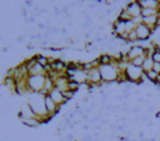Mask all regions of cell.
Listing matches in <instances>:
<instances>
[{"mask_svg": "<svg viewBox=\"0 0 160 141\" xmlns=\"http://www.w3.org/2000/svg\"><path fill=\"white\" fill-rule=\"evenodd\" d=\"M67 32H68L67 28H61V30H60V34H67Z\"/></svg>", "mask_w": 160, "mask_h": 141, "instance_id": "obj_26", "label": "cell"}, {"mask_svg": "<svg viewBox=\"0 0 160 141\" xmlns=\"http://www.w3.org/2000/svg\"><path fill=\"white\" fill-rule=\"evenodd\" d=\"M145 46L143 45H134V46H130L128 50L126 52V55H127V58L130 60V63L135 59L136 57H139V56H145Z\"/></svg>", "mask_w": 160, "mask_h": 141, "instance_id": "obj_5", "label": "cell"}, {"mask_svg": "<svg viewBox=\"0 0 160 141\" xmlns=\"http://www.w3.org/2000/svg\"><path fill=\"white\" fill-rule=\"evenodd\" d=\"M101 76H102V80L104 83H112L114 81H117V78L120 76V72L122 70L117 68V66L115 63H111V65H105V66H100Z\"/></svg>", "mask_w": 160, "mask_h": 141, "instance_id": "obj_2", "label": "cell"}, {"mask_svg": "<svg viewBox=\"0 0 160 141\" xmlns=\"http://www.w3.org/2000/svg\"><path fill=\"white\" fill-rule=\"evenodd\" d=\"M48 95H50L52 98H53V101L58 105V106H63L65 103H67L68 101L65 98V96H64V94H63V92L61 91H59L58 89L54 88L52 91H50V93H48Z\"/></svg>", "mask_w": 160, "mask_h": 141, "instance_id": "obj_9", "label": "cell"}, {"mask_svg": "<svg viewBox=\"0 0 160 141\" xmlns=\"http://www.w3.org/2000/svg\"><path fill=\"white\" fill-rule=\"evenodd\" d=\"M68 82H69V78L66 74H61L54 81V84L56 89H58L61 92H65L68 90Z\"/></svg>", "mask_w": 160, "mask_h": 141, "instance_id": "obj_10", "label": "cell"}, {"mask_svg": "<svg viewBox=\"0 0 160 141\" xmlns=\"http://www.w3.org/2000/svg\"><path fill=\"white\" fill-rule=\"evenodd\" d=\"M145 59H146V56L143 55V56H139V57H136L135 59H133L130 63L134 65V66H136V67H141L143 63H144V61H145Z\"/></svg>", "mask_w": 160, "mask_h": 141, "instance_id": "obj_21", "label": "cell"}, {"mask_svg": "<svg viewBox=\"0 0 160 141\" xmlns=\"http://www.w3.org/2000/svg\"><path fill=\"white\" fill-rule=\"evenodd\" d=\"M98 58H99V61H100V66L111 65V63H113V61H114V57L108 53L101 54Z\"/></svg>", "mask_w": 160, "mask_h": 141, "instance_id": "obj_13", "label": "cell"}, {"mask_svg": "<svg viewBox=\"0 0 160 141\" xmlns=\"http://www.w3.org/2000/svg\"><path fill=\"white\" fill-rule=\"evenodd\" d=\"M137 41H139V39H138V36H137V33H136V30L130 31V33H128L127 42H128V43H135Z\"/></svg>", "mask_w": 160, "mask_h": 141, "instance_id": "obj_23", "label": "cell"}, {"mask_svg": "<svg viewBox=\"0 0 160 141\" xmlns=\"http://www.w3.org/2000/svg\"><path fill=\"white\" fill-rule=\"evenodd\" d=\"M46 76L44 74H39V76H29L26 81H28V88L31 93H40L45 85Z\"/></svg>", "mask_w": 160, "mask_h": 141, "instance_id": "obj_3", "label": "cell"}, {"mask_svg": "<svg viewBox=\"0 0 160 141\" xmlns=\"http://www.w3.org/2000/svg\"><path fill=\"white\" fill-rule=\"evenodd\" d=\"M152 70H154V71H156L157 73H159V74H160V63H155V65H154V68H152Z\"/></svg>", "mask_w": 160, "mask_h": 141, "instance_id": "obj_25", "label": "cell"}, {"mask_svg": "<svg viewBox=\"0 0 160 141\" xmlns=\"http://www.w3.org/2000/svg\"><path fill=\"white\" fill-rule=\"evenodd\" d=\"M17 41H18V42H19V43H21V42H22V41H23V36H19V37H18V39H17Z\"/></svg>", "mask_w": 160, "mask_h": 141, "instance_id": "obj_27", "label": "cell"}, {"mask_svg": "<svg viewBox=\"0 0 160 141\" xmlns=\"http://www.w3.org/2000/svg\"><path fill=\"white\" fill-rule=\"evenodd\" d=\"M154 65H155L154 59L151 58V57H146L145 61H144L143 66H141V69H143V71L146 73V72H148V71H150V70H152Z\"/></svg>", "mask_w": 160, "mask_h": 141, "instance_id": "obj_15", "label": "cell"}, {"mask_svg": "<svg viewBox=\"0 0 160 141\" xmlns=\"http://www.w3.org/2000/svg\"><path fill=\"white\" fill-rule=\"evenodd\" d=\"M146 78H147V81H149V82L151 83H157V81H158V77H159V73H157L156 71H154V70H150V71H148V72L145 73Z\"/></svg>", "mask_w": 160, "mask_h": 141, "instance_id": "obj_17", "label": "cell"}, {"mask_svg": "<svg viewBox=\"0 0 160 141\" xmlns=\"http://www.w3.org/2000/svg\"><path fill=\"white\" fill-rule=\"evenodd\" d=\"M136 33H137V36H138V39L140 42H144V41H147L149 39L151 34L154 33L147 26L146 24H144L143 22L140 24H137L136 25Z\"/></svg>", "mask_w": 160, "mask_h": 141, "instance_id": "obj_4", "label": "cell"}, {"mask_svg": "<svg viewBox=\"0 0 160 141\" xmlns=\"http://www.w3.org/2000/svg\"><path fill=\"white\" fill-rule=\"evenodd\" d=\"M157 14H158V9H156V8H143V10H141V17L143 18Z\"/></svg>", "mask_w": 160, "mask_h": 141, "instance_id": "obj_19", "label": "cell"}, {"mask_svg": "<svg viewBox=\"0 0 160 141\" xmlns=\"http://www.w3.org/2000/svg\"><path fill=\"white\" fill-rule=\"evenodd\" d=\"M125 74L127 78V82L130 83H140L144 82V80L147 81L145 72L143 71L141 67H136L132 63H128L125 69Z\"/></svg>", "mask_w": 160, "mask_h": 141, "instance_id": "obj_1", "label": "cell"}, {"mask_svg": "<svg viewBox=\"0 0 160 141\" xmlns=\"http://www.w3.org/2000/svg\"><path fill=\"white\" fill-rule=\"evenodd\" d=\"M80 87H81V84L75 80H69V82H68V90H70V91L77 92V91H79Z\"/></svg>", "mask_w": 160, "mask_h": 141, "instance_id": "obj_20", "label": "cell"}, {"mask_svg": "<svg viewBox=\"0 0 160 141\" xmlns=\"http://www.w3.org/2000/svg\"><path fill=\"white\" fill-rule=\"evenodd\" d=\"M44 103H45L46 111H47V113H48V115H50V117H53L54 115H56V114L60 111V108H61V106H58V105L53 101V98H52L50 95L44 96Z\"/></svg>", "mask_w": 160, "mask_h": 141, "instance_id": "obj_7", "label": "cell"}, {"mask_svg": "<svg viewBox=\"0 0 160 141\" xmlns=\"http://www.w3.org/2000/svg\"><path fill=\"white\" fill-rule=\"evenodd\" d=\"M112 29H113V32H112V35L114 37H120L124 33H127L126 32V22L122 21V20L116 19L113 22L112 24Z\"/></svg>", "mask_w": 160, "mask_h": 141, "instance_id": "obj_8", "label": "cell"}, {"mask_svg": "<svg viewBox=\"0 0 160 141\" xmlns=\"http://www.w3.org/2000/svg\"><path fill=\"white\" fill-rule=\"evenodd\" d=\"M126 11L132 15V18H137V17H141V10L143 8L140 7L138 0H135V1H130L127 2V5L125 6Z\"/></svg>", "mask_w": 160, "mask_h": 141, "instance_id": "obj_6", "label": "cell"}, {"mask_svg": "<svg viewBox=\"0 0 160 141\" xmlns=\"http://www.w3.org/2000/svg\"><path fill=\"white\" fill-rule=\"evenodd\" d=\"M19 117H20V119H24V118H37L28 103L22 104V106L20 108V112H19Z\"/></svg>", "mask_w": 160, "mask_h": 141, "instance_id": "obj_11", "label": "cell"}, {"mask_svg": "<svg viewBox=\"0 0 160 141\" xmlns=\"http://www.w3.org/2000/svg\"><path fill=\"white\" fill-rule=\"evenodd\" d=\"M117 19L122 20V21H124V22H128V21H132L133 18H132V15L126 11L125 8H123V9L120 11L119 15H117Z\"/></svg>", "mask_w": 160, "mask_h": 141, "instance_id": "obj_18", "label": "cell"}, {"mask_svg": "<svg viewBox=\"0 0 160 141\" xmlns=\"http://www.w3.org/2000/svg\"><path fill=\"white\" fill-rule=\"evenodd\" d=\"M151 58L154 59L155 63H160V45H156L155 46V52L152 54Z\"/></svg>", "mask_w": 160, "mask_h": 141, "instance_id": "obj_22", "label": "cell"}, {"mask_svg": "<svg viewBox=\"0 0 160 141\" xmlns=\"http://www.w3.org/2000/svg\"><path fill=\"white\" fill-rule=\"evenodd\" d=\"M141 8H158L159 0H138Z\"/></svg>", "mask_w": 160, "mask_h": 141, "instance_id": "obj_14", "label": "cell"}, {"mask_svg": "<svg viewBox=\"0 0 160 141\" xmlns=\"http://www.w3.org/2000/svg\"><path fill=\"white\" fill-rule=\"evenodd\" d=\"M63 94H64V96H65L66 100H67V101H69V100H71V98H74L76 92H74V91H70V90H67V91H65V92H63Z\"/></svg>", "mask_w": 160, "mask_h": 141, "instance_id": "obj_24", "label": "cell"}, {"mask_svg": "<svg viewBox=\"0 0 160 141\" xmlns=\"http://www.w3.org/2000/svg\"><path fill=\"white\" fill-rule=\"evenodd\" d=\"M21 122L28 127H36L37 125L42 124L37 118H24V119H21Z\"/></svg>", "mask_w": 160, "mask_h": 141, "instance_id": "obj_16", "label": "cell"}, {"mask_svg": "<svg viewBox=\"0 0 160 141\" xmlns=\"http://www.w3.org/2000/svg\"><path fill=\"white\" fill-rule=\"evenodd\" d=\"M39 74H44V76H46L44 67L41 66L39 63H36L32 68L29 69V76H39Z\"/></svg>", "mask_w": 160, "mask_h": 141, "instance_id": "obj_12", "label": "cell"}]
</instances>
